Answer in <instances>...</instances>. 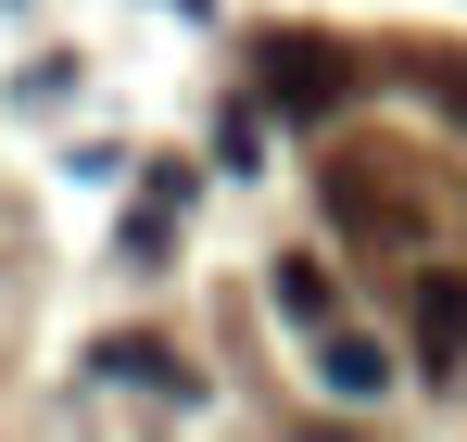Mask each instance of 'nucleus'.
<instances>
[{"label": "nucleus", "instance_id": "nucleus-1", "mask_svg": "<svg viewBox=\"0 0 467 442\" xmlns=\"http://www.w3.org/2000/svg\"><path fill=\"white\" fill-rule=\"evenodd\" d=\"M265 101H291V114H341V51H316V38H265Z\"/></svg>", "mask_w": 467, "mask_h": 442}, {"label": "nucleus", "instance_id": "nucleus-2", "mask_svg": "<svg viewBox=\"0 0 467 442\" xmlns=\"http://www.w3.org/2000/svg\"><path fill=\"white\" fill-rule=\"evenodd\" d=\"M417 367H430V379L467 367V279H455V266H430V279H417Z\"/></svg>", "mask_w": 467, "mask_h": 442}, {"label": "nucleus", "instance_id": "nucleus-3", "mask_svg": "<svg viewBox=\"0 0 467 442\" xmlns=\"http://www.w3.org/2000/svg\"><path fill=\"white\" fill-rule=\"evenodd\" d=\"M316 379H328L341 405H367V392L391 379V354H379V342H354V329H328V342H316Z\"/></svg>", "mask_w": 467, "mask_h": 442}, {"label": "nucleus", "instance_id": "nucleus-4", "mask_svg": "<svg viewBox=\"0 0 467 442\" xmlns=\"http://www.w3.org/2000/svg\"><path fill=\"white\" fill-rule=\"evenodd\" d=\"M278 316H304L316 342H328V279H316L304 253H291V266H278Z\"/></svg>", "mask_w": 467, "mask_h": 442}]
</instances>
